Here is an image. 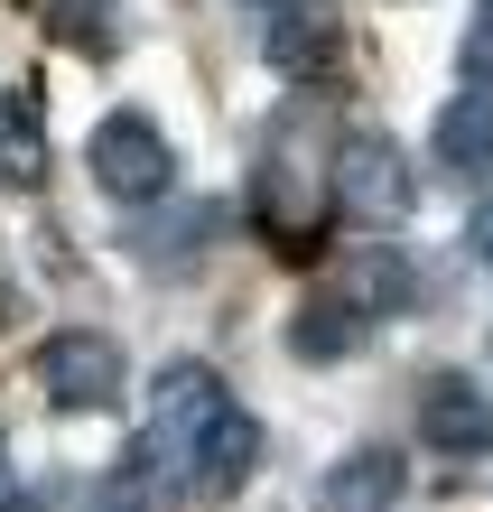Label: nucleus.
Wrapping results in <instances>:
<instances>
[{"label": "nucleus", "mask_w": 493, "mask_h": 512, "mask_svg": "<svg viewBox=\"0 0 493 512\" xmlns=\"http://www.w3.org/2000/svg\"><path fill=\"white\" fill-rule=\"evenodd\" d=\"M38 391H47V410H112L121 391H131V364H121V345L94 336V326H66V336H47L38 345Z\"/></svg>", "instance_id": "nucleus-4"}, {"label": "nucleus", "mask_w": 493, "mask_h": 512, "mask_svg": "<svg viewBox=\"0 0 493 512\" xmlns=\"http://www.w3.org/2000/svg\"><path fill=\"white\" fill-rule=\"evenodd\" d=\"M261 56H270V75H289V84H335L345 75V10H335V0H270Z\"/></svg>", "instance_id": "nucleus-5"}, {"label": "nucleus", "mask_w": 493, "mask_h": 512, "mask_svg": "<svg viewBox=\"0 0 493 512\" xmlns=\"http://www.w3.org/2000/svg\"><path fill=\"white\" fill-rule=\"evenodd\" d=\"M177 494H187V466H177L159 438H131L112 457V485H103L112 512H177Z\"/></svg>", "instance_id": "nucleus-12"}, {"label": "nucleus", "mask_w": 493, "mask_h": 512, "mask_svg": "<svg viewBox=\"0 0 493 512\" xmlns=\"http://www.w3.org/2000/svg\"><path fill=\"white\" fill-rule=\"evenodd\" d=\"M47 28H56V47H75V56H112L121 47L112 0H47Z\"/></svg>", "instance_id": "nucleus-16"}, {"label": "nucleus", "mask_w": 493, "mask_h": 512, "mask_svg": "<svg viewBox=\"0 0 493 512\" xmlns=\"http://www.w3.org/2000/svg\"><path fill=\"white\" fill-rule=\"evenodd\" d=\"M224 401H233V382L214 373V364H196V354H177V364H159V382H149V438L177 457Z\"/></svg>", "instance_id": "nucleus-10"}, {"label": "nucleus", "mask_w": 493, "mask_h": 512, "mask_svg": "<svg viewBox=\"0 0 493 512\" xmlns=\"http://www.w3.org/2000/svg\"><path fill=\"white\" fill-rule=\"evenodd\" d=\"M484 38H493V0H484Z\"/></svg>", "instance_id": "nucleus-18"}, {"label": "nucleus", "mask_w": 493, "mask_h": 512, "mask_svg": "<svg viewBox=\"0 0 493 512\" xmlns=\"http://www.w3.org/2000/svg\"><path fill=\"white\" fill-rule=\"evenodd\" d=\"M335 298H354L363 317H400V308L419 298V270H410V252H400V243H354L345 270H335Z\"/></svg>", "instance_id": "nucleus-11"}, {"label": "nucleus", "mask_w": 493, "mask_h": 512, "mask_svg": "<svg viewBox=\"0 0 493 512\" xmlns=\"http://www.w3.org/2000/svg\"><path fill=\"white\" fill-rule=\"evenodd\" d=\"M419 438L438 457H493V391L475 373H428L419 382Z\"/></svg>", "instance_id": "nucleus-8"}, {"label": "nucleus", "mask_w": 493, "mask_h": 512, "mask_svg": "<svg viewBox=\"0 0 493 512\" xmlns=\"http://www.w3.org/2000/svg\"><path fill=\"white\" fill-rule=\"evenodd\" d=\"M261 10H270V0H261Z\"/></svg>", "instance_id": "nucleus-19"}, {"label": "nucleus", "mask_w": 493, "mask_h": 512, "mask_svg": "<svg viewBox=\"0 0 493 512\" xmlns=\"http://www.w3.org/2000/svg\"><path fill=\"white\" fill-rule=\"evenodd\" d=\"M335 196H345L354 224H410L419 168H410V149L391 131H345V149H335Z\"/></svg>", "instance_id": "nucleus-2"}, {"label": "nucleus", "mask_w": 493, "mask_h": 512, "mask_svg": "<svg viewBox=\"0 0 493 512\" xmlns=\"http://www.w3.org/2000/svg\"><path fill=\"white\" fill-rule=\"evenodd\" d=\"M428 168H438L447 187H493V94L484 84L438 103V122H428Z\"/></svg>", "instance_id": "nucleus-9"}, {"label": "nucleus", "mask_w": 493, "mask_h": 512, "mask_svg": "<svg viewBox=\"0 0 493 512\" xmlns=\"http://www.w3.org/2000/svg\"><path fill=\"white\" fill-rule=\"evenodd\" d=\"M466 243H475V261H484V270H493V187H484V196H475V224H466Z\"/></svg>", "instance_id": "nucleus-17"}, {"label": "nucleus", "mask_w": 493, "mask_h": 512, "mask_svg": "<svg viewBox=\"0 0 493 512\" xmlns=\"http://www.w3.org/2000/svg\"><path fill=\"white\" fill-rule=\"evenodd\" d=\"M0 447H10V438H0Z\"/></svg>", "instance_id": "nucleus-20"}, {"label": "nucleus", "mask_w": 493, "mask_h": 512, "mask_svg": "<svg viewBox=\"0 0 493 512\" xmlns=\"http://www.w3.org/2000/svg\"><path fill=\"white\" fill-rule=\"evenodd\" d=\"M84 168H94V187L112 205H131V215L177 196V149H168V131L149 122V112H103L94 140H84Z\"/></svg>", "instance_id": "nucleus-1"}, {"label": "nucleus", "mask_w": 493, "mask_h": 512, "mask_svg": "<svg viewBox=\"0 0 493 512\" xmlns=\"http://www.w3.org/2000/svg\"><path fill=\"white\" fill-rule=\"evenodd\" d=\"M252 215H261V243L280 261H317V215H326L317 168H298L289 149H270V159L252 168Z\"/></svg>", "instance_id": "nucleus-6"}, {"label": "nucleus", "mask_w": 493, "mask_h": 512, "mask_svg": "<svg viewBox=\"0 0 493 512\" xmlns=\"http://www.w3.org/2000/svg\"><path fill=\"white\" fill-rule=\"evenodd\" d=\"M224 224H233V215H224L214 196H168V205H140V215H131L121 252H131L149 280H187V270L224 243Z\"/></svg>", "instance_id": "nucleus-3"}, {"label": "nucleus", "mask_w": 493, "mask_h": 512, "mask_svg": "<svg viewBox=\"0 0 493 512\" xmlns=\"http://www.w3.org/2000/svg\"><path fill=\"white\" fill-rule=\"evenodd\" d=\"M177 466H187V494H214V503L242 494V485H252V466H261V419L242 410V401H224L187 447H177Z\"/></svg>", "instance_id": "nucleus-7"}, {"label": "nucleus", "mask_w": 493, "mask_h": 512, "mask_svg": "<svg viewBox=\"0 0 493 512\" xmlns=\"http://www.w3.org/2000/svg\"><path fill=\"white\" fill-rule=\"evenodd\" d=\"M47 177V122L28 84H0V187H38Z\"/></svg>", "instance_id": "nucleus-14"}, {"label": "nucleus", "mask_w": 493, "mask_h": 512, "mask_svg": "<svg viewBox=\"0 0 493 512\" xmlns=\"http://www.w3.org/2000/svg\"><path fill=\"white\" fill-rule=\"evenodd\" d=\"M363 326H373V317H363L354 298L317 289L307 308H289V354H298V364H345V354L363 345Z\"/></svg>", "instance_id": "nucleus-13"}, {"label": "nucleus", "mask_w": 493, "mask_h": 512, "mask_svg": "<svg viewBox=\"0 0 493 512\" xmlns=\"http://www.w3.org/2000/svg\"><path fill=\"white\" fill-rule=\"evenodd\" d=\"M391 503H400V457L391 447H354L326 475V512H391Z\"/></svg>", "instance_id": "nucleus-15"}]
</instances>
